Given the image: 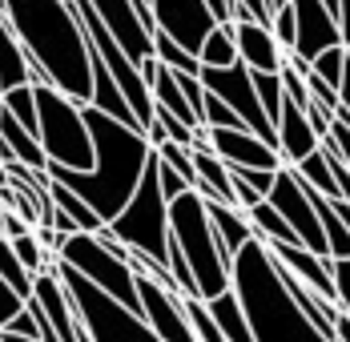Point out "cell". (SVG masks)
I'll return each mask as SVG.
<instances>
[{"mask_svg":"<svg viewBox=\"0 0 350 342\" xmlns=\"http://www.w3.org/2000/svg\"><path fill=\"white\" fill-rule=\"evenodd\" d=\"M0 12L29 53L33 85H53L77 105L93 101L89 36L72 0H0Z\"/></svg>","mask_w":350,"mask_h":342,"instance_id":"1","label":"cell"},{"mask_svg":"<svg viewBox=\"0 0 350 342\" xmlns=\"http://www.w3.org/2000/svg\"><path fill=\"white\" fill-rule=\"evenodd\" d=\"M85 121H89V129H93L97 166L85 170V173L53 166L49 173H53L57 181H65L69 189H77L105 222H113V218L129 205V198L137 194L141 177H145V166H149V157H153V145H149V137L141 133V129L117 121V117H109V113L93 109V105H85Z\"/></svg>","mask_w":350,"mask_h":342,"instance_id":"2","label":"cell"},{"mask_svg":"<svg viewBox=\"0 0 350 342\" xmlns=\"http://www.w3.org/2000/svg\"><path fill=\"white\" fill-rule=\"evenodd\" d=\"M234 294L258 342H330L282 286L266 241L254 238L234 254Z\"/></svg>","mask_w":350,"mask_h":342,"instance_id":"3","label":"cell"},{"mask_svg":"<svg viewBox=\"0 0 350 342\" xmlns=\"http://www.w3.org/2000/svg\"><path fill=\"white\" fill-rule=\"evenodd\" d=\"M170 234H174V241L181 246V254L193 270L202 302H213L217 294L234 290V266L221 258L213 222L206 213V198L198 189H185L181 198L170 202Z\"/></svg>","mask_w":350,"mask_h":342,"instance_id":"4","label":"cell"},{"mask_svg":"<svg viewBox=\"0 0 350 342\" xmlns=\"http://www.w3.org/2000/svg\"><path fill=\"white\" fill-rule=\"evenodd\" d=\"M36 89V109H40V145L49 153V170H93L97 166V149H93V129L85 121V105L69 101L61 89L53 85H33Z\"/></svg>","mask_w":350,"mask_h":342,"instance_id":"5","label":"cell"},{"mask_svg":"<svg viewBox=\"0 0 350 342\" xmlns=\"http://www.w3.org/2000/svg\"><path fill=\"white\" fill-rule=\"evenodd\" d=\"M57 278L65 282V290H69L72 306L81 314V322H85V330L93 334V342H161L157 339V330L149 326V318L137 314V310H129L125 302H117L113 294H105L101 286H93L85 274H77L69 262H61L57 258Z\"/></svg>","mask_w":350,"mask_h":342,"instance_id":"6","label":"cell"},{"mask_svg":"<svg viewBox=\"0 0 350 342\" xmlns=\"http://www.w3.org/2000/svg\"><path fill=\"white\" fill-rule=\"evenodd\" d=\"M109 234L117 241H125L129 250H141L157 262H170V198L161 189V177H157V149L145 166L137 194L129 198V205L109 222Z\"/></svg>","mask_w":350,"mask_h":342,"instance_id":"7","label":"cell"},{"mask_svg":"<svg viewBox=\"0 0 350 342\" xmlns=\"http://www.w3.org/2000/svg\"><path fill=\"white\" fill-rule=\"evenodd\" d=\"M57 258L69 262L77 274H85V278H89L93 286H101L105 294H113L117 302H125L129 310L145 314V310H141V290H137L133 266H129L121 254H113L97 234H69Z\"/></svg>","mask_w":350,"mask_h":342,"instance_id":"8","label":"cell"},{"mask_svg":"<svg viewBox=\"0 0 350 342\" xmlns=\"http://www.w3.org/2000/svg\"><path fill=\"white\" fill-rule=\"evenodd\" d=\"M202 81H206L210 93H217L221 101L242 117L245 129H254L262 141H270V145L278 149V129H274V121H270L266 109H262L258 85H254V68L242 65V61H238V65H226V68H202Z\"/></svg>","mask_w":350,"mask_h":342,"instance_id":"9","label":"cell"},{"mask_svg":"<svg viewBox=\"0 0 350 342\" xmlns=\"http://www.w3.org/2000/svg\"><path fill=\"white\" fill-rule=\"evenodd\" d=\"M266 202L290 222V230L302 238L306 250H314V254H322V258H330L326 230H322V218H318V209H314V194H310V185L290 170V166H282L278 170V181H274V189H270Z\"/></svg>","mask_w":350,"mask_h":342,"instance_id":"10","label":"cell"},{"mask_svg":"<svg viewBox=\"0 0 350 342\" xmlns=\"http://www.w3.org/2000/svg\"><path fill=\"white\" fill-rule=\"evenodd\" d=\"M85 4L105 21V29L121 40V49H125L137 65L153 57L157 21H153V12H149L141 0H85Z\"/></svg>","mask_w":350,"mask_h":342,"instance_id":"11","label":"cell"},{"mask_svg":"<svg viewBox=\"0 0 350 342\" xmlns=\"http://www.w3.org/2000/svg\"><path fill=\"white\" fill-rule=\"evenodd\" d=\"M137 290H141V310L149 318V326L157 330L161 342H202L198 330H193V318L185 310V298L165 290L157 278L149 274H137Z\"/></svg>","mask_w":350,"mask_h":342,"instance_id":"12","label":"cell"},{"mask_svg":"<svg viewBox=\"0 0 350 342\" xmlns=\"http://www.w3.org/2000/svg\"><path fill=\"white\" fill-rule=\"evenodd\" d=\"M149 8H153L157 29H161V33H170L177 44H181V49H189L193 57L202 53L206 36H210L213 25H217L206 0H149Z\"/></svg>","mask_w":350,"mask_h":342,"instance_id":"13","label":"cell"},{"mask_svg":"<svg viewBox=\"0 0 350 342\" xmlns=\"http://www.w3.org/2000/svg\"><path fill=\"white\" fill-rule=\"evenodd\" d=\"M210 149L226 166H242V170H282V153L262 141L254 129L234 125V129H210Z\"/></svg>","mask_w":350,"mask_h":342,"instance_id":"14","label":"cell"},{"mask_svg":"<svg viewBox=\"0 0 350 342\" xmlns=\"http://www.w3.org/2000/svg\"><path fill=\"white\" fill-rule=\"evenodd\" d=\"M294 12H298V40H294V57H302L306 65L314 61L318 53L342 44L338 33V16L326 12L322 0H294ZM347 49V44H342Z\"/></svg>","mask_w":350,"mask_h":342,"instance_id":"15","label":"cell"},{"mask_svg":"<svg viewBox=\"0 0 350 342\" xmlns=\"http://www.w3.org/2000/svg\"><path fill=\"white\" fill-rule=\"evenodd\" d=\"M234 40H238L242 65H250L254 73H282L286 68V49L278 44V36H274L270 25L234 21Z\"/></svg>","mask_w":350,"mask_h":342,"instance_id":"16","label":"cell"},{"mask_svg":"<svg viewBox=\"0 0 350 342\" xmlns=\"http://www.w3.org/2000/svg\"><path fill=\"white\" fill-rule=\"evenodd\" d=\"M266 250H270L290 274H298L314 294H322L326 302L338 306V298H334V278H330V258H322V254L306 250V246H286V241H274V246H266Z\"/></svg>","mask_w":350,"mask_h":342,"instance_id":"17","label":"cell"},{"mask_svg":"<svg viewBox=\"0 0 350 342\" xmlns=\"http://www.w3.org/2000/svg\"><path fill=\"white\" fill-rule=\"evenodd\" d=\"M318 145H322V137L310 129L306 109L286 97V101H282V117H278V153H282V161H286V166H298L302 157L314 153Z\"/></svg>","mask_w":350,"mask_h":342,"instance_id":"18","label":"cell"},{"mask_svg":"<svg viewBox=\"0 0 350 342\" xmlns=\"http://www.w3.org/2000/svg\"><path fill=\"white\" fill-rule=\"evenodd\" d=\"M206 213H210V222H213V234H217V246H221V258L234 266V254L258 238L254 226H250V218H245V209H238V205H221V202H210V198H206Z\"/></svg>","mask_w":350,"mask_h":342,"instance_id":"19","label":"cell"},{"mask_svg":"<svg viewBox=\"0 0 350 342\" xmlns=\"http://www.w3.org/2000/svg\"><path fill=\"white\" fill-rule=\"evenodd\" d=\"M12 85H33V65H29L21 36L12 33L8 16L0 12V93H8Z\"/></svg>","mask_w":350,"mask_h":342,"instance_id":"20","label":"cell"},{"mask_svg":"<svg viewBox=\"0 0 350 342\" xmlns=\"http://www.w3.org/2000/svg\"><path fill=\"white\" fill-rule=\"evenodd\" d=\"M0 137L12 145V153H16L21 166H29V170H49V153H44L40 137H36L33 129H25L8 109H0Z\"/></svg>","mask_w":350,"mask_h":342,"instance_id":"21","label":"cell"},{"mask_svg":"<svg viewBox=\"0 0 350 342\" xmlns=\"http://www.w3.org/2000/svg\"><path fill=\"white\" fill-rule=\"evenodd\" d=\"M245 218H250V226H254V234L258 241H266V246H274V241H286V246H302V238L290 230V222L282 218L278 209L270 202H258L254 209H245Z\"/></svg>","mask_w":350,"mask_h":342,"instance_id":"22","label":"cell"},{"mask_svg":"<svg viewBox=\"0 0 350 342\" xmlns=\"http://www.w3.org/2000/svg\"><path fill=\"white\" fill-rule=\"evenodd\" d=\"M202 68H226V65H238V40H234V21H221L213 25V33L206 36L202 53H198Z\"/></svg>","mask_w":350,"mask_h":342,"instance_id":"23","label":"cell"},{"mask_svg":"<svg viewBox=\"0 0 350 342\" xmlns=\"http://www.w3.org/2000/svg\"><path fill=\"white\" fill-rule=\"evenodd\" d=\"M290 170L298 173V177H302L310 189H318L322 198H330V202H334V198H342V189H338V181H334V170H330V161H326L322 145H318L310 157H302L298 166H290Z\"/></svg>","mask_w":350,"mask_h":342,"instance_id":"24","label":"cell"},{"mask_svg":"<svg viewBox=\"0 0 350 342\" xmlns=\"http://www.w3.org/2000/svg\"><path fill=\"white\" fill-rule=\"evenodd\" d=\"M4 109L25 125V129H33L40 137V109H36V89L33 85H12L8 93H4Z\"/></svg>","mask_w":350,"mask_h":342,"instance_id":"25","label":"cell"},{"mask_svg":"<svg viewBox=\"0 0 350 342\" xmlns=\"http://www.w3.org/2000/svg\"><path fill=\"white\" fill-rule=\"evenodd\" d=\"M153 57H157L161 65L177 68V73H202V61H198L189 49H181L170 33H161V29L153 33Z\"/></svg>","mask_w":350,"mask_h":342,"instance_id":"26","label":"cell"},{"mask_svg":"<svg viewBox=\"0 0 350 342\" xmlns=\"http://www.w3.org/2000/svg\"><path fill=\"white\" fill-rule=\"evenodd\" d=\"M12 241V250H16V258H21V266L33 274H40V270H53V262H57V254H49L44 246H40V238H36V230L33 234H21V238H8Z\"/></svg>","mask_w":350,"mask_h":342,"instance_id":"27","label":"cell"},{"mask_svg":"<svg viewBox=\"0 0 350 342\" xmlns=\"http://www.w3.org/2000/svg\"><path fill=\"white\" fill-rule=\"evenodd\" d=\"M0 278L12 282V290H16L21 298H33V274L21 266V258H16V250H12L8 238H0Z\"/></svg>","mask_w":350,"mask_h":342,"instance_id":"28","label":"cell"},{"mask_svg":"<svg viewBox=\"0 0 350 342\" xmlns=\"http://www.w3.org/2000/svg\"><path fill=\"white\" fill-rule=\"evenodd\" d=\"M254 85H258V97H262V109H266V117H270V121H274V129H278L282 101H286V85H282V73H254Z\"/></svg>","mask_w":350,"mask_h":342,"instance_id":"29","label":"cell"},{"mask_svg":"<svg viewBox=\"0 0 350 342\" xmlns=\"http://www.w3.org/2000/svg\"><path fill=\"white\" fill-rule=\"evenodd\" d=\"M310 73L322 77L326 85H342V73H347V49L342 44H334V49H326V53H318L314 61H310Z\"/></svg>","mask_w":350,"mask_h":342,"instance_id":"30","label":"cell"},{"mask_svg":"<svg viewBox=\"0 0 350 342\" xmlns=\"http://www.w3.org/2000/svg\"><path fill=\"white\" fill-rule=\"evenodd\" d=\"M206 93H210V89H206ZM202 125H210V129H234V125H242V117L221 101L217 93H210V97H206V113H202Z\"/></svg>","mask_w":350,"mask_h":342,"instance_id":"31","label":"cell"},{"mask_svg":"<svg viewBox=\"0 0 350 342\" xmlns=\"http://www.w3.org/2000/svg\"><path fill=\"white\" fill-rule=\"evenodd\" d=\"M274 36H278V44L286 49V57L294 53V40H298V12H294V4H286V8H278L274 12Z\"/></svg>","mask_w":350,"mask_h":342,"instance_id":"32","label":"cell"},{"mask_svg":"<svg viewBox=\"0 0 350 342\" xmlns=\"http://www.w3.org/2000/svg\"><path fill=\"white\" fill-rule=\"evenodd\" d=\"M230 16H234V21L274 25V8H270V0H230Z\"/></svg>","mask_w":350,"mask_h":342,"instance_id":"33","label":"cell"},{"mask_svg":"<svg viewBox=\"0 0 350 342\" xmlns=\"http://www.w3.org/2000/svg\"><path fill=\"white\" fill-rule=\"evenodd\" d=\"M330 278H334V298H338V310L350 314V258H330Z\"/></svg>","mask_w":350,"mask_h":342,"instance_id":"34","label":"cell"},{"mask_svg":"<svg viewBox=\"0 0 350 342\" xmlns=\"http://www.w3.org/2000/svg\"><path fill=\"white\" fill-rule=\"evenodd\" d=\"M25 306H29V298H21V294L12 290V282H4V278H0V330H4V326H8V322H12Z\"/></svg>","mask_w":350,"mask_h":342,"instance_id":"35","label":"cell"},{"mask_svg":"<svg viewBox=\"0 0 350 342\" xmlns=\"http://www.w3.org/2000/svg\"><path fill=\"white\" fill-rule=\"evenodd\" d=\"M230 173H238L245 185H254L262 198H270V189H274V181H278V170H242V166H230Z\"/></svg>","mask_w":350,"mask_h":342,"instance_id":"36","label":"cell"},{"mask_svg":"<svg viewBox=\"0 0 350 342\" xmlns=\"http://www.w3.org/2000/svg\"><path fill=\"white\" fill-rule=\"evenodd\" d=\"M0 226H4V238H21V234H33L36 230L29 218H21L16 209H4V205H0Z\"/></svg>","mask_w":350,"mask_h":342,"instance_id":"37","label":"cell"},{"mask_svg":"<svg viewBox=\"0 0 350 342\" xmlns=\"http://www.w3.org/2000/svg\"><path fill=\"white\" fill-rule=\"evenodd\" d=\"M4 330H12V334H25V339H40V322H36V314H33L29 306L21 310V314H16V318L4 326Z\"/></svg>","mask_w":350,"mask_h":342,"instance_id":"38","label":"cell"},{"mask_svg":"<svg viewBox=\"0 0 350 342\" xmlns=\"http://www.w3.org/2000/svg\"><path fill=\"white\" fill-rule=\"evenodd\" d=\"M36 238H40V246H44L49 254H61V246H65V234H61L57 226H36Z\"/></svg>","mask_w":350,"mask_h":342,"instance_id":"39","label":"cell"},{"mask_svg":"<svg viewBox=\"0 0 350 342\" xmlns=\"http://www.w3.org/2000/svg\"><path fill=\"white\" fill-rule=\"evenodd\" d=\"M334 141H338V149H342V157H347V166H350V125H342V121H334Z\"/></svg>","mask_w":350,"mask_h":342,"instance_id":"40","label":"cell"},{"mask_svg":"<svg viewBox=\"0 0 350 342\" xmlns=\"http://www.w3.org/2000/svg\"><path fill=\"white\" fill-rule=\"evenodd\" d=\"M338 33H342V44L350 49V0H342V8H338Z\"/></svg>","mask_w":350,"mask_h":342,"instance_id":"41","label":"cell"},{"mask_svg":"<svg viewBox=\"0 0 350 342\" xmlns=\"http://www.w3.org/2000/svg\"><path fill=\"white\" fill-rule=\"evenodd\" d=\"M334 342H350V314H342V310L334 318Z\"/></svg>","mask_w":350,"mask_h":342,"instance_id":"42","label":"cell"},{"mask_svg":"<svg viewBox=\"0 0 350 342\" xmlns=\"http://www.w3.org/2000/svg\"><path fill=\"white\" fill-rule=\"evenodd\" d=\"M330 205H334V213L342 218V226H347V230H350V202H347V198H334V202H330Z\"/></svg>","mask_w":350,"mask_h":342,"instance_id":"43","label":"cell"},{"mask_svg":"<svg viewBox=\"0 0 350 342\" xmlns=\"http://www.w3.org/2000/svg\"><path fill=\"white\" fill-rule=\"evenodd\" d=\"M0 166H4V170H8V166H16V153H12V145H8L4 137H0Z\"/></svg>","mask_w":350,"mask_h":342,"instance_id":"44","label":"cell"},{"mask_svg":"<svg viewBox=\"0 0 350 342\" xmlns=\"http://www.w3.org/2000/svg\"><path fill=\"white\" fill-rule=\"evenodd\" d=\"M286 4H294V0H270V8L278 12V8H286Z\"/></svg>","mask_w":350,"mask_h":342,"instance_id":"45","label":"cell"},{"mask_svg":"<svg viewBox=\"0 0 350 342\" xmlns=\"http://www.w3.org/2000/svg\"><path fill=\"white\" fill-rule=\"evenodd\" d=\"M0 185H4V166H0Z\"/></svg>","mask_w":350,"mask_h":342,"instance_id":"46","label":"cell"},{"mask_svg":"<svg viewBox=\"0 0 350 342\" xmlns=\"http://www.w3.org/2000/svg\"><path fill=\"white\" fill-rule=\"evenodd\" d=\"M141 4H145V8H149V0H141ZM149 12H153V8H149Z\"/></svg>","mask_w":350,"mask_h":342,"instance_id":"47","label":"cell"},{"mask_svg":"<svg viewBox=\"0 0 350 342\" xmlns=\"http://www.w3.org/2000/svg\"><path fill=\"white\" fill-rule=\"evenodd\" d=\"M0 109H4V93H0Z\"/></svg>","mask_w":350,"mask_h":342,"instance_id":"48","label":"cell"},{"mask_svg":"<svg viewBox=\"0 0 350 342\" xmlns=\"http://www.w3.org/2000/svg\"><path fill=\"white\" fill-rule=\"evenodd\" d=\"M0 238H4V226H0Z\"/></svg>","mask_w":350,"mask_h":342,"instance_id":"49","label":"cell"},{"mask_svg":"<svg viewBox=\"0 0 350 342\" xmlns=\"http://www.w3.org/2000/svg\"><path fill=\"white\" fill-rule=\"evenodd\" d=\"M347 53H350V49H347Z\"/></svg>","mask_w":350,"mask_h":342,"instance_id":"50","label":"cell"}]
</instances>
